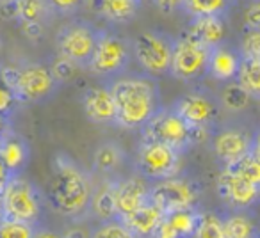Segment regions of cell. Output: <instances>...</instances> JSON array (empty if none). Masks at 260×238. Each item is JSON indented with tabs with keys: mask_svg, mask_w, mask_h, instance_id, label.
Returning a JSON list of instances; mask_svg holds the SVG:
<instances>
[{
	"mask_svg": "<svg viewBox=\"0 0 260 238\" xmlns=\"http://www.w3.org/2000/svg\"><path fill=\"white\" fill-rule=\"evenodd\" d=\"M91 208L94 210V213H96L102 220H109V219L118 217L116 205H114V195H112V181L107 183L100 192H96V194L93 195Z\"/></svg>",
	"mask_w": 260,
	"mask_h": 238,
	"instance_id": "obj_31",
	"label": "cell"
},
{
	"mask_svg": "<svg viewBox=\"0 0 260 238\" xmlns=\"http://www.w3.org/2000/svg\"><path fill=\"white\" fill-rule=\"evenodd\" d=\"M212 48L205 47L194 37L182 34L175 39L171 76L182 82H192L209 73V61Z\"/></svg>",
	"mask_w": 260,
	"mask_h": 238,
	"instance_id": "obj_10",
	"label": "cell"
},
{
	"mask_svg": "<svg viewBox=\"0 0 260 238\" xmlns=\"http://www.w3.org/2000/svg\"><path fill=\"white\" fill-rule=\"evenodd\" d=\"M180 155L182 153L171 146L143 137L138 148V158H136L138 173L152 181L173 178L177 176L180 167Z\"/></svg>",
	"mask_w": 260,
	"mask_h": 238,
	"instance_id": "obj_9",
	"label": "cell"
},
{
	"mask_svg": "<svg viewBox=\"0 0 260 238\" xmlns=\"http://www.w3.org/2000/svg\"><path fill=\"white\" fill-rule=\"evenodd\" d=\"M219 101L224 110L237 114V112H242L244 108H248L251 96L237 80H234V82H226V86L223 87V91L219 94Z\"/></svg>",
	"mask_w": 260,
	"mask_h": 238,
	"instance_id": "obj_24",
	"label": "cell"
},
{
	"mask_svg": "<svg viewBox=\"0 0 260 238\" xmlns=\"http://www.w3.org/2000/svg\"><path fill=\"white\" fill-rule=\"evenodd\" d=\"M173 48L175 39L159 32V30H146L132 39V52L134 59L148 76L171 75L173 64Z\"/></svg>",
	"mask_w": 260,
	"mask_h": 238,
	"instance_id": "obj_6",
	"label": "cell"
},
{
	"mask_svg": "<svg viewBox=\"0 0 260 238\" xmlns=\"http://www.w3.org/2000/svg\"><path fill=\"white\" fill-rule=\"evenodd\" d=\"M84 2H87V0H48V4L54 9V13H59V15L75 13Z\"/></svg>",
	"mask_w": 260,
	"mask_h": 238,
	"instance_id": "obj_38",
	"label": "cell"
},
{
	"mask_svg": "<svg viewBox=\"0 0 260 238\" xmlns=\"http://www.w3.org/2000/svg\"><path fill=\"white\" fill-rule=\"evenodd\" d=\"M36 238H64V236H61V234L54 233L50 229H45V227H38Z\"/></svg>",
	"mask_w": 260,
	"mask_h": 238,
	"instance_id": "obj_42",
	"label": "cell"
},
{
	"mask_svg": "<svg viewBox=\"0 0 260 238\" xmlns=\"http://www.w3.org/2000/svg\"><path fill=\"white\" fill-rule=\"evenodd\" d=\"M239 52L242 54V57L260 61V29L244 30V36L239 45Z\"/></svg>",
	"mask_w": 260,
	"mask_h": 238,
	"instance_id": "obj_34",
	"label": "cell"
},
{
	"mask_svg": "<svg viewBox=\"0 0 260 238\" xmlns=\"http://www.w3.org/2000/svg\"><path fill=\"white\" fill-rule=\"evenodd\" d=\"M228 238H255L256 226L244 212H230L223 217Z\"/></svg>",
	"mask_w": 260,
	"mask_h": 238,
	"instance_id": "obj_26",
	"label": "cell"
},
{
	"mask_svg": "<svg viewBox=\"0 0 260 238\" xmlns=\"http://www.w3.org/2000/svg\"><path fill=\"white\" fill-rule=\"evenodd\" d=\"M45 195L23 174H16L2 181L0 206L2 220H22L38 224L43 215Z\"/></svg>",
	"mask_w": 260,
	"mask_h": 238,
	"instance_id": "obj_3",
	"label": "cell"
},
{
	"mask_svg": "<svg viewBox=\"0 0 260 238\" xmlns=\"http://www.w3.org/2000/svg\"><path fill=\"white\" fill-rule=\"evenodd\" d=\"M255 238H260V236H258V234H256V236H255Z\"/></svg>",
	"mask_w": 260,
	"mask_h": 238,
	"instance_id": "obj_44",
	"label": "cell"
},
{
	"mask_svg": "<svg viewBox=\"0 0 260 238\" xmlns=\"http://www.w3.org/2000/svg\"><path fill=\"white\" fill-rule=\"evenodd\" d=\"M203 132L207 130L192 128L173 108L162 107V110L143 128V137L159 141L162 144L175 148L177 151L184 153L185 149H189L198 141L200 134H203Z\"/></svg>",
	"mask_w": 260,
	"mask_h": 238,
	"instance_id": "obj_7",
	"label": "cell"
},
{
	"mask_svg": "<svg viewBox=\"0 0 260 238\" xmlns=\"http://www.w3.org/2000/svg\"><path fill=\"white\" fill-rule=\"evenodd\" d=\"M242 25L244 30L260 29V0H251L249 6L242 13Z\"/></svg>",
	"mask_w": 260,
	"mask_h": 238,
	"instance_id": "obj_36",
	"label": "cell"
},
{
	"mask_svg": "<svg viewBox=\"0 0 260 238\" xmlns=\"http://www.w3.org/2000/svg\"><path fill=\"white\" fill-rule=\"evenodd\" d=\"M150 188H152V185L141 174L112 181V195H114L118 217H126L130 213L138 212L145 205H148L152 201Z\"/></svg>",
	"mask_w": 260,
	"mask_h": 238,
	"instance_id": "obj_14",
	"label": "cell"
},
{
	"mask_svg": "<svg viewBox=\"0 0 260 238\" xmlns=\"http://www.w3.org/2000/svg\"><path fill=\"white\" fill-rule=\"evenodd\" d=\"M0 11L4 20H18V0H0Z\"/></svg>",
	"mask_w": 260,
	"mask_h": 238,
	"instance_id": "obj_40",
	"label": "cell"
},
{
	"mask_svg": "<svg viewBox=\"0 0 260 238\" xmlns=\"http://www.w3.org/2000/svg\"><path fill=\"white\" fill-rule=\"evenodd\" d=\"M157 4V8L164 13H171L177 11V9H184L185 0H153Z\"/></svg>",
	"mask_w": 260,
	"mask_h": 238,
	"instance_id": "obj_41",
	"label": "cell"
},
{
	"mask_svg": "<svg viewBox=\"0 0 260 238\" xmlns=\"http://www.w3.org/2000/svg\"><path fill=\"white\" fill-rule=\"evenodd\" d=\"M116 101V125L126 130H138L162 110L160 91L153 76L148 75H121L109 82Z\"/></svg>",
	"mask_w": 260,
	"mask_h": 238,
	"instance_id": "obj_1",
	"label": "cell"
},
{
	"mask_svg": "<svg viewBox=\"0 0 260 238\" xmlns=\"http://www.w3.org/2000/svg\"><path fill=\"white\" fill-rule=\"evenodd\" d=\"M192 238H228L224 219L216 212L202 210V219Z\"/></svg>",
	"mask_w": 260,
	"mask_h": 238,
	"instance_id": "obj_28",
	"label": "cell"
},
{
	"mask_svg": "<svg viewBox=\"0 0 260 238\" xmlns=\"http://www.w3.org/2000/svg\"><path fill=\"white\" fill-rule=\"evenodd\" d=\"M235 80L248 91L249 96L260 100V61L242 57L241 68H239Z\"/></svg>",
	"mask_w": 260,
	"mask_h": 238,
	"instance_id": "obj_25",
	"label": "cell"
},
{
	"mask_svg": "<svg viewBox=\"0 0 260 238\" xmlns=\"http://www.w3.org/2000/svg\"><path fill=\"white\" fill-rule=\"evenodd\" d=\"M123 158H125V153H123V149L116 142H104L94 151L93 166L100 173L109 174V173H114L121 166Z\"/></svg>",
	"mask_w": 260,
	"mask_h": 238,
	"instance_id": "obj_23",
	"label": "cell"
},
{
	"mask_svg": "<svg viewBox=\"0 0 260 238\" xmlns=\"http://www.w3.org/2000/svg\"><path fill=\"white\" fill-rule=\"evenodd\" d=\"M98 34L100 30L80 20L64 23L55 36L57 54L75 62L79 68H87L94 48H96Z\"/></svg>",
	"mask_w": 260,
	"mask_h": 238,
	"instance_id": "obj_8",
	"label": "cell"
},
{
	"mask_svg": "<svg viewBox=\"0 0 260 238\" xmlns=\"http://www.w3.org/2000/svg\"><path fill=\"white\" fill-rule=\"evenodd\" d=\"M54 15L48 0H18V22L45 23Z\"/></svg>",
	"mask_w": 260,
	"mask_h": 238,
	"instance_id": "obj_27",
	"label": "cell"
},
{
	"mask_svg": "<svg viewBox=\"0 0 260 238\" xmlns=\"http://www.w3.org/2000/svg\"><path fill=\"white\" fill-rule=\"evenodd\" d=\"M77 68H79V66H77L75 62H72L70 59H66V57H61V55H59V57L55 59V61L52 62V66H50L52 73H54V76L57 78L59 84L68 82V80L73 76V73H75Z\"/></svg>",
	"mask_w": 260,
	"mask_h": 238,
	"instance_id": "obj_35",
	"label": "cell"
},
{
	"mask_svg": "<svg viewBox=\"0 0 260 238\" xmlns=\"http://www.w3.org/2000/svg\"><path fill=\"white\" fill-rule=\"evenodd\" d=\"M166 213L159 208L153 201L139 208L138 212L130 213L126 217H121L125 226L132 231L136 238H157L159 227L162 224V219Z\"/></svg>",
	"mask_w": 260,
	"mask_h": 238,
	"instance_id": "obj_19",
	"label": "cell"
},
{
	"mask_svg": "<svg viewBox=\"0 0 260 238\" xmlns=\"http://www.w3.org/2000/svg\"><path fill=\"white\" fill-rule=\"evenodd\" d=\"M217 192L230 212H248L260 201V188L230 169L221 171Z\"/></svg>",
	"mask_w": 260,
	"mask_h": 238,
	"instance_id": "obj_13",
	"label": "cell"
},
{
	"mask_svg": "<svg viewBox=\"0 0 260 238\" xmlns=\"http://www.w3.org/2000/svg\"><path fill=\"white\" fill-rule=\"evenodd\" d=\"M16 103H20V100L16 98V94L13 93L8 86L2 87V93H0V112H2V117L8 119L9 112L15 108Z\"/></svg>",
	"mask_w": 260,
	"mask_h": 238,
	"instance_id": "obj_37",
	"label": "cell"
},
{
	"mask_svg": "<svg viewBox=\"0 0 260 238\" xmlns=\"http://www.w3.org/2000/svg\"><path fill=\"white\" fill-rule=\"evenodd\" d=\"M0 160H2V181L22 174L30 160V146L18 132L4 127L0 139Z\"/></svg>",
	"mask_w": 260,
	"mask_h": 238,
	"instance_id": "obj_15",
	"label": "cell"
},
{
	"mask_svg": "<svg viewBox=\"0 0 260 238\" xmlns=\"http://www.w3.org/2000/svg\"><path fill=\"white\" fill-rule=\"evenodd\" d=\"M89 238H136L132 231L125 226L121 217H114L109 220H100L93 229Z\"/></svg>",
	"mask_w": 260,
	"mask_h": 238,
	"instance_id": "obj_32",
	"label": "cell"
},
{
	"mask_svg": "<svg viewBox=\"0 0 260 238\" xmlns=\"http://www.w3.org/2000/svg\"><path fill=\"white\" fill-rule=\"evenodd\" d=\"M87 174L64 153H57L52 162V178L47 190V201L54 212L64 217H80L93 203Z\"/></svg>",
	"mask_w": 260,
	"mask_h": 238,
	"instance_id": "obj_2",
	"label": "cell"
},
{
	"mask_svg": "<svg viewBox=\"0 0 260 238\" xmlns=\"http://www.w3.org/2000/svg\"><path fill=\"white\" fill-rule=\"evenodd\" d=\"M22 25V32L27 39L30 41H38L43 37L45 34V23H38V22H20Z\"/></svg>",
	"mask_w": 260,
	"mask_h": 238,
	"instance_id": "obj_39",
	"label": "cell"
},
{
	"mask_svg": "<svg viewBox=\"0 0 260 238\" xmlns=\"http://www.w3.org/2000/svg\"><path fill=\"white\" fill-rule=\"evenodd\" d=\"M234 2L235 0H185L184 11H187L192 18L205 15L223 16L232 8Z\"/></svg>",
	"mask_w": 260,
	"mask_h": 238,
	"instance_id": "obj_29",
	"label": "cell"
},
{
	"mask_svg": "<svg viewBox=\"0 0 260 238\" xmlns=\"http://www.w3.org/2000/svg\"><path fill=\"white\" fill-rule=\"evenodd\" d=\"M150 197L164 213H170L177 210L196 208L200 190L191 180L173 176L168 180L153 181L150 188Z\"/></svg>",
	"mask_w": 260,
	"mask_h": 238,
	"instance_id": "obj_11",
	"label": "cell"
},
{
	"mask_svg": "<svg viewBox=\"0 0 260 238\" xmlns=\"http://www.w3.org/2000/svg\"><path fill=\"white\" fill-rule=\"evenodd\" d=\"M173 108L182 119H185L192 128H203L209 130L214 121L219 115L221 101L219 98H214L205 91H191L187 94H182L173 103Z\"/></svg>",
	"mask_w": 260,
	"mask_h": 238,
	"instance_id": "obj_12",
	"label": "cell"
},
{
	"mask_svg": "<svg viewBox=\"0 0 260 238\" xmlns=\"http://www.w3.org/2000/svg\"><path fill=\"white\" fill-rule=\"evenodd\" d=\"M185 34L194 37L196 41H200L205 47L216 48L223 45L224 37H226V25H224L223 16L219 15L194 16Z\"/></svg>",
	"mask_w": 260,
	"mask_h": 238,
	"instance_id": "obj_20",
	"label": "cell"
},
{
	"mask_svg": "<svg viewBox=\"0 0 260 238\" xmlns=\"http://www.w3.org/2000/svg\"><path fill=\"white\" fill-rule=\"evenodd\" d=\"M242 62V54L239 50H234L230 47H219L212 48L209 61V75L214 80L219 82H234L237 78L239 68Z\"/></svg>",
	"mask_w": 260,
	"mask_h": 238,
	"instance_id": "obj_21",
	"label": "cell"
},
{
	"mask_svg": "<svg viewBox=\"0 0 260 238\" xmlns=\"http://www.w3.org/2000/svg\"><path fill=\"white\" fill-rule=\"evenodd\" d=\"M2 82L16 94L20 103L45 101L59 87V82L52 69L41 62H29L23 66H4Z\"/></svg>",
	"mask_w": 260,
	"mask_h": 238,
	"instance_id": "obj_4",
	"label": "cell"
},
{
	"mask_svg": "<svg viewBox=\"0 0 260 238\" xmlns=\"http://www.w3.org/2000/svg\"><path fill=\"white\" fill-rule=\"evenodd\" d=\"M251 151L255 153V155L260 156V127H258V130L255 132V135H253V148H251Z\"/></svg>",
	"mask_w": 260,
	"mask_h": 238,
	"instance_id": "obj_43",
	"label": "cell"
},
{
	"mask_svg": "<svg viewBox=\"0 0 260 238\" xmlns=\"http://www.w3.org/2000/svg\"><path fill=\"white\" fill-rule=\"evenodd\" d=\"M38 224L22 222V220H2L0 238H36Z\"/></svg>",
	"mask_w": 260,
	"mask_h": 238,
	"instance_id": "obj_33",
	"label": "cell"
},
{
	"mask_svg": "<svg viewBox=\"0 0 260 238\" xmlns=\"http://www.w3.org/2000/svg\"><path fill=\"white\" fill-rule=\"evenodd\" d=\"M223 169H230L234 173H237L239 176H242L244 180H248L249 183L256 185L260 188V156L255 155L253 151H249L248 155H244L241 160H237L235 164Z\"/></svg>",
	"mask_w": 260,
	"mask_h": 238,
	"instance_id": "obj_30",
	"label": "cell"
},
{
	"mask_svg": "<svg viewBox=\"0 0 260 238\" xmlns=\"http://www.w3.org/2000/svg\"><path fill=\"white\" fill-rule=\"evenodd\" d=\"M253 148V135L241 128H223L212 137V149L223 167H228L248 155Z\"/></svg>",
	"mask_w": 260,
	"mask_h": 238,
	"instance_id": "obj_16",
	"label": "cell"
},
{
	"mask_svg": "<svg viewBox=\"0 0 260 238\" xmlns=\"http://www.w3.org/2000/svg\"><path fill=\"white\" fill-rule=\"evenodd\" d=\"M82 108L89 121L98 125H116L118 110L109 86H91L82 93Z\"/></svg>",
	"mask_w": 260,
	"mask_h": 238,
	"instance_id": "obj_17",
	"label": "cell"
},
{
	"mask_svg": "<svg viewBox=\"0 0 260 238\" xmlns=\"http://www.w3.org/2000/svg\"><path fill=\"white\" fill-rule=\"evenodd\" d=\"M200 219H202V210L198 206L166 213L157 238H192Z\"/></svg>",
	"mask_w": 260,
	"mask_h": 238,
	"instance_id": "obj_18",
	"label": "cell"
},
{
	"mask_svg": "<svg viewBox=\"0 0 260 238\" xmlns=\"http://www.w3.org/2000/svg\"><path fill=\"white\" fill-rule=\"evenodd\" d=\"M132 57H134L132 41H126L125 37L118 36V34L100 30L96 48H94L87 69L94 76L112 82L118 76L125 75Z\"/></svg>",
	"mask_w": 260,
	"mask_h": 238,
	"instance_id": "obj_5",
	"label": "cell"
},
{
	"mask_svg": "<svg viewBox=\"0 0 260 238\" xmlns=\"http://www.w3.org/2000/svg\"><path fill=\"white\" fill-rule=\"evenodd\" d=\"M141 0H87V8L111 23H126L134 18Z\"/></svg>",
	"mask_w": 260,
	"mask_h": 238,
	"instance_id": "obj_22",
	"label": "cell"
}]
</instances>
